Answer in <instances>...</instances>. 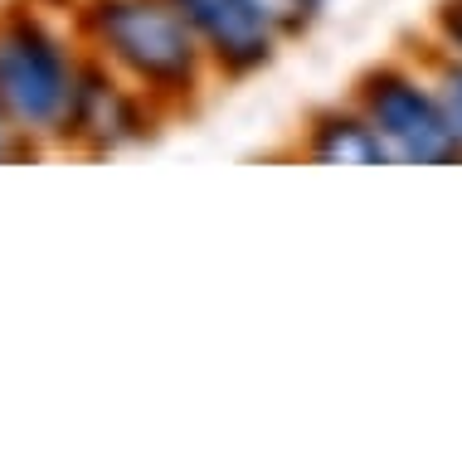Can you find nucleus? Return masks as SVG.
Segmentation results:
<instances>
[{
    "mask_svg": "<svg viewBox=\"0 0 462 467\" xmlns=\"http://www.w3.org/2000/svg\"><path fill=\"white\" fill-rule=\"evenodd\" d=\"M88 35L147 93H185L200 78L205 44L176 0H93Z\"/></svg>",
    "mask_w": 462,
    "mask_h": 467,
    "instance_id": "1",
    "label": "nucleus"
},
{
    "mask_svg": "<svg viewBox=\"0 0 462 467\" xmlns=\"http://www.w3.org/2000/svg\"><path fill=\"white\" fill-rule=\"evenodd\" d=\"M83 68L68 58L64 39L35 15H10L0 25V117L25 137H49L68 127Z\"/></svg>",
    "mask_w": 462,
    "mask_h": 467,
    "instance_id": "2",
    "label": "nucleus"
},
{
    "mask_svg": "<svg viewBox=\"0 0 462 467\" xmlns=\"http://www.w3.org/2000/svg\"><path fill=\"white\" fill-rule=\"evenodd\" d=\"M360 112L370 117V127L385 137L389 156L404 161H447L462 146L453 137V122L443 112V98L428 93L414 73L404 68H375L360 78Z\"/></svg>",
    "mask_w": 462,
    "mask_h": 467,
    "instance_id": "3",
    "label": "nucleus"
},
{
    "mask_svg": "<svg viewBox=\"0 0 462 467\" xmlns=\"http://www.w3.org/2000/svg\"><path fill=\"white\" fill-rule=\"evenodd\" d=\"M176 10L190 20L205 54L229 73L263 68L282 35L263 0H176Z\"/></svg>",
    "mask_w": 462,
    "mask_h": 467,
    "instance_id": "4",
    "label": "nucleus"
},
{
    "mask_svg": "<svg viewBox=\"0 0 462 467\" xmlns=\"http://www.w3.org/2000/svg\"><path fill=\"white\" fill-rule=\"evenodd\" d=\"M141 117H137V98L118 88L108 78L103 68H83L78 78V98H74V112H68V127L64 137H74L83 146H93V151H103V146H122L141 137Z\"/></svg>",
    "mask_w": 462,
    "mask_h": 467,
    "instance_id": "5",
    "label": "nucleus"
},
{
    "mask_svg": "<svg viewBox=\"0 0 462 467\" xmlns=\"http://www.w3.org/2000/svg\"><path fill=\"white\" fill-rule=\"evenodd\" d=\"M307 156L326 166H375L389 156V146L365 112H322L307 131Z\"/></svg>",
    "mask_w": 462,
    "mask_h": 467,
    "instance_id": "6",
    "label": "nucleus"
},
{
    "mask_svg": "<svg viewBox=\"0 0 462 467\" xmlns=\"http://www.w3.org/2000/svg\"><path fill=\"white\" fill-rule=\"evenodd\" d=\"M438 98H443L447 122H453V137H457V146H462V64L443 68V78H438Z\"/></svg>",
    "mask_w": 462,
    "mask_h": 467,
    "instance_id": "7",
    "label": "nucleus"
},
{
    "mask_svg": "<svg viewBox=\"0 0 462 467\" xmlns=\"http://www.w3.org/2000/svg\"><path fill=\"white\" fill-rule=\"evenodd\" d=\"M438 25H443V35H447V44L462 54V0H447V5L438 10Z\"/></svg>",
    "mask_w": 462,
    "mask_h": 467,
    "instance_id": "8",
    "label": "nucleus"
},
{
    "mask_svg": "<svg viewBox=\"0 0 462 467\" xmlns=\"http://www.w3.org/2000/svg\"><path fill=\"white\" fill-rule=\"evenodd\" d=\"M0 122H5V117H0Z\"/></svg>",
    "mask_w": 462,
    "mask_h": 467,
    "instance_id": "9",
    "label": "nucleus"
}]
</instances>
